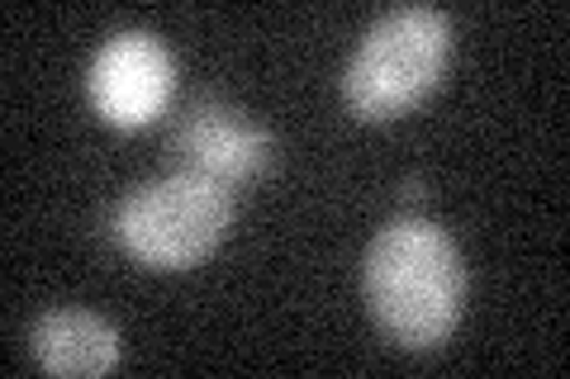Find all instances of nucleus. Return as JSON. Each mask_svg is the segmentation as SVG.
Returning a JSON list of instances; mask_svg holds the SVG:
<instances>
[{"instance_id":"nucleus-1","label":"nucleus","mask_w":570,"mask_h":379,"mask_svg":"<svg viewBox=\"0 0 570 379\" xmlns=\"http://www.w3.org/2000/svg\"><path fill=\"white\" fill-rule=\"evenodd\" d=\"M366 303L390 341L433 351L452 337L466 303L456 242L428 219H395L366 251Z\"/></svg>"},{"instance_id":"nucleus-2","label":"nucleus","mask_w":570,"mask_h":379,"mask_svg":"<svg viewBox=\"0 0 570 379\" xmlns=\"http://www.w3.org/2000/svg\"><path fill=\"white\" fill-rule=\"evenodd\" d=\"M452 52V24L448 14L409 6L390 10L381 24H371L362 48L347 62V104L362 119H395L442 81Z\"/></svg>"},{"instance_id":"nucleus-3","label":"nucleus","mask_w":570,"mask_h":379,"mask_svg":"<svg viewBox=\"0 0 570 379\" xmlns=\"http://www.w3.org/2000/svg\"><path fill=\"white\" fill-rule=\"evenodd\" d=\"M228 223H234L228 186L181 171V176H167V180H153V186L134 190L115 213V238L142 266L186 270L224 242Z\"/></svg>"},{"instance_id":"nucleus-4","label":"nucleus","mask_w":570,"mask_h":379,"mask_svg":"<svg viewBox=\"0 0 570 379\" xmlns=\"http://www.w3.org/2000/svg\"><path fill=\"white\" fill-rule=\"evenodd\" d=\"M176 86L171 52L153 33H115L91 62V104L115 129H142L167 110Z\"/></svg>"},{"instance_id":"nucleus-5","label":"nucleus","mask_w":570,"mask_h":379,"mask_svg":"<svg viewBox=\"0 0 570 379\" xmlns=\"http://www.w3.org/2000/svg\"><path fill=\"white\" fill-rule=\"evenodd\" d=\"M176 152H181L186 171L209 176L219 186L234 180H253L266 161H272V138L257 123H247L243 114L224 110V104H190V114L176 123Z\"/></svg>"},{"instance_id":"nucleus-6","label":"nucleus","mask_w":570,"mask_h":379,"mask_svg":"<svg viewBox=\"0 0 570 379\" xmlns=\"http://www.w3.org/2000/svg\"><path fill=\"white\" fill-rule=\"evenodd\" d=\"M29 341L48 375H105L119 366V332L81 309L43 313Z\"/></svg>"}]
</instances>
